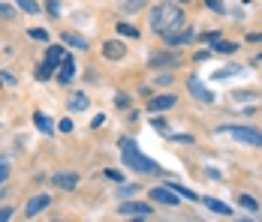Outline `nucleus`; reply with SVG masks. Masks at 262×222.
<instances>
[{
  "label": "nucleus",
  "instance_id": "29",
  "mask_svg": "<svg viewBox=\"0 0 262 222\" xmlns=\"http://www.w3.org/2000/svg\"><path fill=\"white\" fill-rule=\"evenodd\" d=\"M205 6H211L214 12H223L226 6H223V0H205Z\"/></svg>",
  "mask_w": 262,
  "mask_h": 222
},
{
  "label": "nucleus",
  "instance_id": "18",
  "mask_svg": "<svg viewBox=\"0 0 262 222\" xmlns=\"http://www.w3.org/2000/svg\"><path fill=\"white\" fill-rule=\"evenodd\" d=\"M88 108V96L84 93H73L70 96V111H84Z\"/></svg>",
  "mask_w": 262,
  "mask_h": 222
},
{
  "label": "nucleus",
  "instance_id": "30",
  "mask_svg": "<svg viewBox=\"0 0 262 222\" xmlns=\"http://www.w3.org/2000/svg\"><path fill=\"white\" fill-rule=\"evenodd\" d=\"M139 6H145V0H124V9H139Z\"/></svg>",
  "mask_w": 262,
  "mask_h": 222
},
{
  "label": "nucleus",
  "instance_id": "16",
  "mask_svg": "<svg viewBox=\"0 0 262 222\" xmlns=\"http://www.w3.org/2000/svg\"><path fill=\"white\" fill-rule=\"evenodd\" d=\"M205 207H208V210H214V213H220V216H232L229 204H223V201H214V198H205Z\"/></svg>",
  "mask_w": 262,
  "mask_h": 222
},
{
  "label": "nucleus",
  "instance_id": "20",
  "mask_svg": "<svg viewBox=\"0 0 262 222\" xmlns=\"http://www.w3.org/2000/svg\"><path fill=\"white\" fill-rule=\"evenodd\" d=\"M15 6H18V9H25L27 15H36V12H39L36 0H15Z\"/></svg>",
  "mask_w": 262,
  "mask_h": 222
},
{
  "label": "nucleus",
  "instance_id": "7",
  "mask_svg": "<svg viewBox=\"0 0 262 222\" xmlns=\"http://www.w3.org/2000/svg\"><path fill=\"white\" fill-rule=\"evenodd\" d=\"M49 204H52V195H46V192H42V195H33L25 204V216H30V219H33V216H39Z\"/></svg>",
  "mask_w": 262,
  "mask_h": 222
},
{
  "label": "nucleus",
  "instance_id": "17",
  "mask_svg": "<svg viewBox=\"0 0 262 222\" xmlns=\"http://www.w3.org/2000/svg\"><path fill=\"white\" fill-rule=\"evenodd\" d=\"M63 42H70L73 48H88V39H84V36H79V33H70V30L63 33Z\"/></svg>",
  "mask_w": 262,
  "mask_h": 222
},
{
  "label": "nucleus",
  "instance_id": "13",
  "mask_svg": "<svg viewBox=\"0 0 262 222\" xmlns=\"http://www.w3.org/2000/svg\"><path fill=\"white\" fill-rule=\"evenodd\" d=\"M178 63V54H166V51H157L151 57V66H175Z\"/></svg>",
  "mask_w": 262,
  "mask_h": 222
},
{
  "label": "nucleus",
  "instance_id": "2",
  "mask_svg": "<svg viewBox=\"0 0 262 222\" xmlns=\"http://www.w3.org/2000/svg\"><path fill=\"white\" fill-rule=\"evenodd\" d=\"M121 156H124V162L130 165L133 171H142V174H154L157 171V162H151L145 153H139V147H136L133 138H121Z\"/></svg>",
  "mask_w": 262,
  "mask_h": 222
},
{
  "label": "nucleus",
  "instance_id": "15",
  "mask_svg": "<svg viewBox=\"0 0 262 222\" xmlns=\"http://www.w3.org/2000/svg\"><path fill=\"white\" fill-rule=\"evenodd\" d=\"M63 57H67V54H63V48H57V45H52V48L46 51V63H49V66H60Z\"/></svg>",
  "mask_w": 262,
  "mask_h": 222
},
{
  "label": "nucleus",
  "instance_id": "33",
  "mask_svg": "<svg viewBox=\"0 0 262 222\" xmlns=\"http://www.w3.org/2000/svg\"><path fill=\"white\" fill-rule=\"evenodd\" d=\"M105 177H112V180H118V183L124 180V174H121V171H115V168H112V171H105Z\"/></svg>",
  "mask_w": 262,
  "mask_h": 222
},
{
  "label": "nucleus",
  "instance_id": "22",
  "mask_svg": "<svg viewBox=\"0 0 262 222\" xmlns=\"http://www.w3.org/2000/svg\"><path fill=\"white\" fill-rule=\"evenodd\" d=\"M238 204H241L244 210H253V213L259 210V204H256V201H253V198H250V195H238Z\"/></svg>",
  "mask_w": 262,
  "mask_h": 222
},
{
  "label": "nucleus",
  "instance_id": "21",
  "mask_svg": "<svg viewBox=\"0 0 262 222\" xmlns=\"http://www.w3.org/2000/svg\"><path fill=\"white\" fill-rule=\"evenodd\" d=\"M27 36H30V39H39V42H49V30H46V27H30Z\"/></svg>",
  "mask_w": 262,
  "mask_h": 222
},
{
  "label": "nucleus",
  "instance_id": "23",
  "mask_svg": "<svg viewBox=\"0 0 262 222\" xmlns=\"http://www.w3.org/2000/svg\"><path fill=\"white\" fill-rule=\"evenodd\" d=\"M118 33H121V36H130V39L139 36V30H136L133 24H118Z\"/></svg>",
  "mask_w": 262,
  "mask_h": 222
},
{
  "label": "nucleus",
  "instance_id": "12",
  "mask_svg": "<svg viewBox=\"0 0 262 222\" xmlns=\"http://www.w3.org/2000/svg\"><path fill=\"white\" fill-rule=\"evenodd\" d=\"M60 66H63V69H60V75H57V81H60V84H70V78H73V75H76V60H73V57H70V54H67V57H63V63H60Z\"/></svg>",
  "mask_w": 262,
  "mask_h": 222
},
{
  "label": "nucleus",
  "instance_id": "38",
  "mask_svg": "<svg viewBox=\"0 0 262 222\" xmlns=\"http://www.w3.org/2000/svg\"><path fill=\"white\" fill-rule=\"evenodd\" d=\"M247 42H262V33H250V36H247Z\"/></svg>",
  "mask_w": 262,
  "mask_h": 222
},
{
  "label": "nucleus",
  "instance_id": "4",
  "mask_svg": "<svg viewBox=\"0 0 262 222\" xmlns=\"http://www.w3.org/2000/svg\"><path fill=\"white\" fill-rule=\"evenodd\" d=\"M154 210H151V204H145V201H121L118 204V216H142V219H148Z\"/></svg>",
  "mask_w": 262,
  "mask_h": 222
},
{
  "label": "nucleus",
  "instance_id": "32",
  "mask_svg": "<svg viewBox=\"0 0 262 222\" xmlns=\"http://www.w3.org/2000/svg\"><path fill=\"white\" fill-rule=\"evenodd\" d=\"M6 219H12V207H3L0 210V222H6Z\"/></svg>",
  "mask_w": 262,
  "mask_h": 222
},
{
  "label": "nucleus",
  "instance_id": "25",
  "mask_svg": "<svg viewBox=\"0 0 262 222\" xmlns=\"http://www.w3.org/2000/svg\"><path fill=\"white\" fill-rule=\"evenodd\" d=\"M52 72H54V66H49V63H42L39 69H36V78L42 81V78H52Z\"/></svg>",
  "mask_w": 262,
  "mask_h": 222
},
{
  "label": "nucleus",
  "instance_id": "1",
  "mask_svg": "<svg viewBox=\"0 0 262 222\" xmlns=\"http://www.w3.org/2000/svg\"><path fill=\"white\" fill-rule=\"evenodd\" d=\"M181 24H184V12H181V6H175L172 0H163L160 6L151 9V27L157 30L160 36H163V33H172V30H178Z\"/></svg>",
  "mask_w": 262,
  "mask_h": 222
},
{
  "label": "nucleus",
  "instance_id": "34",
  "mask_svg": "<svg viewBox=\"0 0 262 222\" xmlns=\"http://www.w3.org/2000/svg\"><path fill=\"white\" fill-rule=\"evenodd\" d=\"M49 12H52V15L60 12V3H57V0H49Z\"/></svg>",
  "mask_w": 262,
  "mask_h": 222
},
{
  "label": "nucleus",
  "instance_id": "37",
  "mask_svg": "<svg viewBox=\"0 0 262 222\" xmlns=\"http://www.w3.org/2000/svg\"><path fill=\"white\" fill-rule=\"evenodd\" d=\"M60 132H73V120H63L60 124Z\"/></svg>",
  "mask_w": 262,
  "mask_h": 222
},
{
  "label": "nucleus",
  "instance_id": "26",
  "mask_svg": "<svg viewBox=\"0 0 262 222\" xmlns=\"http://www.w3.org/2000/svg\"><path fill=\"white\" fill-rule=\"evenodd\" d=\"M172 189L178 192V195H184V198H190V201H196V192H190L187 186H178V183H172Z\"/></svg>",
  "mask_w": 262,
  "mask_h": 222
},
{
  "label": "nucleus",
  "instance_id": "19",
  "mask_svg": "<svg viewBox=\"0 0 262 222\" xmlns=\"http://www.w3.org/2000/svg\"><path fill=\"white\" fill-rule=\"evenodd\" d=\"M211 48L214 51H223V54H232L238 48V42H226V39H217V42H211Z\"/></svg>",
  "mask_w": 262,
  "mask_h": 222
},
{
  "label": "nucleus",
  "instance_id": "39",
  "mask_svg": "<svg viewBox=\"0 0 262 222\" xmlns=\"http://www.w3.org/2000/svg\"><path fill=\"white\" fill-rule=\"evenodd\" d=\"M259 60H262V54H259Z\"/></svg>",
  "mask_w": 262,
  "mask_h": 222
},
{
  "label": "nucleus",
  "instance_id": "3",
  "mask_svg": "<svg viewBox=\"0 0 262 222\" xmlns=\"http://www.w3.org/2000/svg\"><path fill=\"white\" fill-rule=\"evenodd\" d=\"M217 135H232L241 144H250V147H262V132L253 126H220Z\"/></svg>",
  "mask_w": 262,
  "mask_h": 222
},
{
  "label": "nucleus",
  "instance_id": "31",
  "mask_svg": "<svg viewBox=\"0 0 262 222\" xmlns=\"http://www.w3.org/2000/svg\"><path fill=\"white\" fill-rule=\"evenodd\" d=\"M154 129H157V132H163V135H169V126L163 124V120H154Z\"/></svg>",
  "mask_w": 262,
  "mask_h": 222
},
{
  "label": "nucleus",
  "instance_id": "6",
  "mask_svg": "<svg viewBox=\"0 0 262 222\" xmlns=\"http://www.w3.org/2000/svg\"><path fill=\"white\" fill-rule=\"evenodd\" d=\"M151 201L166 204V207H175V204H178V192H175L172 186H154V189H151Z\"/></svg>",
  "mask_w": 262,
  "mask_h": 222
},
{
  "label": "nucleus",
  "instance_id": "10",
  "mask_svg": "<svg viewBox=\"0 0 262 222\" xmlns=\"http://www.w3.org/2000/svg\"><path fill=\"white\" fill-rule=\"evenodd\" d=\"M175 102H178V96H175V93H163V96H154L151 102H148V111H151V114H157V111L172 108Z\"/></svg>",
  "mask_w": 262,
  "mask_h": 222
},
{
  "label": "nucleus",
  "instance_id": "36",
  "mask_svg": "<svg viewBox=\"0 0 262 222\" xmlns=\"http://www.w3.org/2000/svg\"><path fill=\"white\" fill-rule=\"evenodd\" d=\"M0 18H12V9L9 6H0Z\"/></svg>",
  "mask_w": 262,
  "mask_h": 222
},
{
  "label": "nucleus",
  "instance_id": "35",
  "mask_svg": "<svg viewBox=\"0 0 262 222\" xmlns=\"http://www.w3.org/2000/svg\"><path fill=\"white\" fill-rule=\"evenodd\" d=\"M202 39H205V42H208V45H211V42H217V39H220V33H205Z\"/></svg>",
  "mask_w": 262,
  "mask_h": 222
},
{
  "label": "nucleus",
  "instance_id": "28",
  "mask_svg": "<svg viewBox=\"0 0 262 222\" xmlns=\"http://www.w3.org/2000/svg\"><path fill=\"white\" fill-rule=\"evenodd\" d=\"M9 171H12V168H9V162H6V159H0V183L9 177Z\"/></svg>",
  "mask_w": 262,
  "mask_h": 222
},
{
  "label": "nucleus",
  "instance_id": "5",
  "mask_svg": "<svg viewBox=\"0 0 262 222\" xmlns=\"http://www.w3.org/2000/svg\"><path fill=\"white\" fill-rule=\"evenodd\" d=\"M52 186L63 189V192H73L79 186V174L76 171H57V174H52Z\"/></svg>",
  "mask_w": 262,
  "mask_h": 222
},
{
  "label": "nucleus",
  "instance_id": "27",
  "mask_svg": "<svg viewBox=\"0 0 262 222\" xmlns=\"http://www.w3.org/2000/svg\"><path fill=\"white\" fill-rule=\"evenodd\" d=\"M238 66H226V69H220V72H214V78H229V75H235Z\"/></svg>",
  "mask_w": 262,
  "mask_h": 222
},
{
  "label": "nucleus",
  "instance_id": "40",
  "mask_svg": "<svg viewBox=\"0 0 262 222\" xmlns=\"http://www.w3.org/2000/svg\"><path fill=\"white\" fill-rule=\"evenodd\" d=\"M178 3H181V0H178Z\"/></svg>",
  "mask_w": 262,
  "mask_h": 222
},
{
  "label": "nucleus",
  "instance_id": "24",
  "mask_svg": "<svg viewBox=\"0 0 262 222\" xmlns=\"http://www.w3.org/2000/svg\"><path fill=\"white\" fill-rule=\"evenodd\" d=\"M136 189H139L136 183H124V186H118V195H121V198H130Z\"/></svg>",
  "mask_w": 262,
  "mask_h": 222
},
{
  "label": "nucleus",
  "instance_id": "8",
  "mask_svg": "<svg viewBox=\"0 0 262 222\" xmlns=\"http://www.w3.org/2000/svg\"><path fill=\"white\" fill-rule=\"evenodd\" d=\"M187 90H190V96H196L199 102H214V90H208L199 78H190L187 81Z\"/></svg>",
  "mask_w": 262,
  "mask_h": 222
},
{
  "label": "nucleus",
  "instance_id": "11",
  "mask_svg": "<svg viewBox=\"0 0 262 222\" xmlns=\"http://www.w3.org/2000/svg\"><path fill=\"white\" fill-rule=\"evenodd\" d=\"M103 54L108 60H121V57L127 54V45H124V42H115V39H112V42H103Z\"/></svg>",
  "mask_w": 262,
  "mask_h": 222
},
{
  "label": "nucleus",
  "instance_id": "9",
  "mask_svg": "<svg viewBox=\"0 0 262 222\" xmlns=\"http://www.w3.org/2000/svg\"><path fill=\"white\" fill-rule=\"evenodd\" d=\"M193 27L190 30H172V33H163V39H166V45H187V42H193Z\"/></svg>",
  "mask_w": 262,
  "mask_h": 222
},
{
  "label": "nucleus",
  "instance_id": "14",
  "mask_svg": "<svg viewBox=\"0 0 262 222\" xmlns=\"http://www.w3.org/2000/svg\"><path fill=\"white\" fill-rule=\"evenodd\" d=\"M33 124H36V129H39V132H46V135H54V124L49 120V117H46V114H39V111H36V114H33Z\"/></svg>",
  "mask_w": 262,
  "mask_h": 222
}]
</instances>
